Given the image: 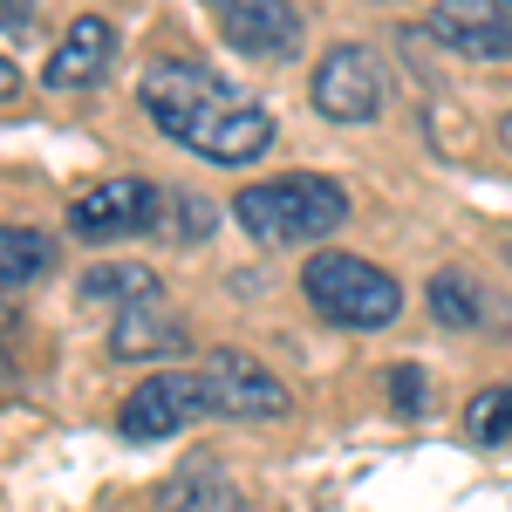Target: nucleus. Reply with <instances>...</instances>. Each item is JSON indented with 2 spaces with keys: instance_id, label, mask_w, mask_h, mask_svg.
<instances>
[{
  "instance_id": "1",
  "label": "nucleus",
  "mask_w": 512,
  "mask_h": 512,
  "mask_svg": "<svg viewBox=\"0 0 512 512\" xmlns=\"http://www.w3.org/2000/svg\"><path fill=\"white\" fill-rule=\"evenodd\" d=\"M137 103L158 123V137H171L178 151H192L205 164H253L274 144V117L260 96H246L239 82H226L205 62L164 55L137 76Z\"/></svg>"
},
{
  "instance_id": "2",
  "label": "nucleus",
  "mask_w": 512,
  "mask_h": 512,
  "mask_svg": "<svg viewBox=\"0 0 512 512\" xmlns=\"http://www.w3.org/2000/svg\"><path fill=\"white\" fill-rule=\"evenodd\" d=\"M233 219L260 246H301V239H328L349 226V192L321 171H294V178H267L233 198Z\"/></svg>"
},
{
  "instance_id": "3",
  "label": "nucleus",
  "mask_w": 512,
  "mask_h": 512,
  "mask_svg": "<svg viewBox=\"0 0 512 512\" xmlns=\"http://www.w3.org/2000/svg\"><path fill=\"white\" fill-rule=\"evenodd\" d=\"M301 287H308V301H315L321 321L355 328V335L396 321V308H403V287H396L383 267L355 260V253H315V260L301 267Z\"/></svg>"
},
{
  "instance_id": "4",
  "label": "nucleus",
  "mask_w": 512,
  "mask_h": 512,
  "mask_svg": "<svg viewBox=\"0 0 512 512\" xmlns=\"http://www.w3.org/2000/svg\"><path fill=\"white\" fill-rule=\"evenodd\" d=\"M308 103L328 123H376V110H383V69H376V55L362 41H335L315 62Z\"/></svg>"
},
{
  "instance_id": "5",
  "label": "nucleus",
  "mask_w": 512,
  "mask_h": 512,
  "mask_svg": "<svg viewBox=\"0 0 512 512\" xmlns=\"http://www.w3.org/2000/svg\"><path fill=\"white\" fill-rule=\"evenodd\" d=\"M212 410V396H205V376H192V369H171V376H151V383H137L130 390V403H123L117 431L130 437V444H158V437H178L192 417H205Z\"/></svg>"
},
{
  "instance_id": "6",
  "label": "nucleus",
  "mask_w": 512,
  "mask_h": 512,
  "mask_svg": "<svg viewBox=\"0 0 512 512\" xmlns=\"http://www.w3.org/2000/svg\"><path fill=\"white\" fill-rule=\"evenodd\" d=\"M164 192L158 185H144V178H103V185H89V192L69 198V233L76 239H130L144 233L151 219H158Z\"/></svg>"
},
{
  "instance_id": "7",
  "label": "nucleus",
  "mask_w": 512,
  "mask_h": 512,
  "mask_svg": "<svg viewBox=\"0 0 512 512\" xmlns=\"http://www.w3.org/2000/svg\"><path fill=\"white\" fill-rule=\"evenodd\" d=\"M198 376H205V396L219 417H287V403H294L267 362H253L239 349H212L198 362Z\"/></svg>"
},
{
  "instance_id": "8",
  "label": "nucleus",
  "mask_w": 512,
  "mask_h": 512,
  "mask_svg": "<svg viewBox=\"0 0 512 512\" xmlns=\"http://www.w3.org/2000/svg\"><path fill=\"white\" fill-rule=\"evenodd\" d=\"M219 35L246 62H294L301 41H308V21L287 0H219Z\"/></svg>"
},
{
  "instance_id": "9",
  "label": "nucleus",
  "mask_w": 512,
  "mask_h": 512,
  "mask_svg": "<svg viewBox=\"0 0 512 512\" xmlns=\"http://www.w3.org/2000/svg\"><path fill=\"white\" fill-rule=\"evenodd\" d=\"M431 35L458 48L465 62H506L512 55V0H437Z\"/></svg>"
},
{
  "instance_id": "10",
  "label": "nucleus",
  "mask_w": 512,
  "mask_h": 512,
  "mask_svg": "<svg viewBox=\"0 0 512 512\" xmlns=\"http://www.w3.org/2000/svg\"><path fill=\"white\" fill-rule=\"evenodd\" d=\"M110 62H117V28L103 14H82V21H69V35L48 62V89H89L110 76Z\"/></svg>"
},
{
  "instance_id": "11",
  "label": "nucleus",
  "mask_w": 512,
  "mask_h": 512,
  "mask_svg": "<svg viewBox=\"0 0 512 512\" xmlns=\"http://www.w3.org/2000/svg\"><path fill=\"white\" fill-rule=\"evenodd\" d=\"M110 355H185V328L164 315L158 301H144V308H123L117 328H110Z\"/></svg>"
},
{
  "instance_id": "12",
  "label": "nucleus",
  "mask_w": 512,
  "mask_h": 512,
  "mask_svg": "<svg viewBox=\"0 0 512 512\" xmlns=\"http://www.w3.org/2000/svg\"><path fill=\"white\" fill-rule=\"evenodd\" d=\"M158 512H246V499H239V485L219 465H192V472H178L164 485Z\"/></svg>"
},
{
  "instance_id": "13",
  "label": "nucleus",
  "mask_w": 512,
  "mask_h": 512,
  "mask_svg": "<svg viewBox=\"0 0 512 512\" xmlns=\"http://www.w3.org/2000/svg\"><path fill=\"white\" fill-rule=\"evenodd\" d=\"M48 267H55V239L41 233V226L7 219V226H0V287H7V294H21V287L41 280Z\"/></svg>"
},
{
  "instance_id": "14",
  "label": "nucleus",
  "mask_w": 512,
  "mask_h": 512,
  "mask_svg": "<svg viewBox=\"0 0 512 512\" xmlns=\"http://www.w3.org/2000/svg\"><path fill=\"white\" fill-rule=\"evenodd\" d=\"M82 301L144 308V301H158V274H151V267H89V274H82Z\"/></svg>"
},
{
  "instance_id": "15",
  "label": "nucleus",
  "mask_w": 512,
  "mask_h": 512,
  "mask_svg": "<svg viewBox=\"0 0 512 512\" xmlns=\"http://www.w3.org/2000/svg\"><path fill=\"white\" fill-rule=\"evenodd\" d=\"M465 437H472V444L512 437V383H492V390H478L472 403H465Z\"/></svg>"
},
{
  "instance_id": "16",
  "label": "nucleus",
  "mask_w": 512,
  "mask_h": 512,
  "mask_svg": "<svg viewBox=\"0 0 512 512\" xmlns=\"http://www.w3.org/2000/svg\"><path fill=\"white\" fill-rule=\"evenodd\" d=\"M431 315L444 328H478L485 321V301H478V287L465 274H437L431 280Z\"/></svg>"
},
{
  "instance_id": "17",
  "label": "nucleus",
  "mask_w": 512,
  "mask_h": 512,
  "mask_svg": "<svg viewBox=\"0 0 512 512\" xmlns=\"http://www.w3.org/2000/svg\"><path fill=\"white\" fill-rule=\"evenodd\" d=\"M164 212H171V239H205L212 233V205L192 192H164Z\"/></svg>"
},
{
  "instance_id": "18",
  "label": "nucleus",
  "mask_w": 512,
  "mask_h": 512,
  "mask_svg": "<svg viewBox=\"0 0 512 512\" xmlns=\"http://www.w3.org/2000/svg\"><path fill=\"white\" fill-rule=\"evenodd\" d=\"M390 390H396V410H424V369H410V362H396L390 369Z\"/></svg>"
},
{
  "instance_id": "19",
  "label": "nucleus",
  "mask_w": 512,
  "mask_h": 512,
  "mask_svg": "<svg viewBox=\"0 0 512 512\" xmlns=\"http://www.w3.org/2000/svg\"><path fill=\"white\" fill-rule=\"evenodd\" d=\"M499 137H506V151H512V110H506V117H499Z\"/></svg>"
},
{
  "instance_id": "20",
  "label": "nucleus",
  "mask_w": 512,
  "mask_h": 512,
  "mask_svg": "<svg viewBox=\"0 0 512 512\" xmlns=\"http://www.w3.org/2000/svg\"><path fill=\"white\" fill-rule=\"evenodd\" d=\"M506 260H512V239H506Z\"/></svg>"
}]
</instances>
